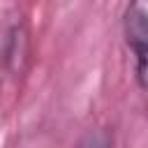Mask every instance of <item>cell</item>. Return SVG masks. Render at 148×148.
Instances as JSON below:
<instances>
[{"mask_svg":"<svg viewBox=\"0 0 148 148\" xmlns=\"http://www.w3.org/2000/svg\"><path fill=\"white\" fill-rule=\"evenodd\" d=\"M123 37L134 56L136 83L148 95V0H134L125 7Z\"/></svg>","mask_w":148,"mask_h":148,"instance_id":"1","label":"cell"},{"mask_svg":"<svg viewBox=\"0 0 148 148\" xmlns=\"http://www.w3.org/2000/svg\"><path fill=\"white\" fill-rule=\"evenodd\" d=\"M74 148H113V136L109 130H90Z\"/></svg>","mask_w":148,"mask_h":148,"instance_id":"2","label":"cell"}]
</instances>
